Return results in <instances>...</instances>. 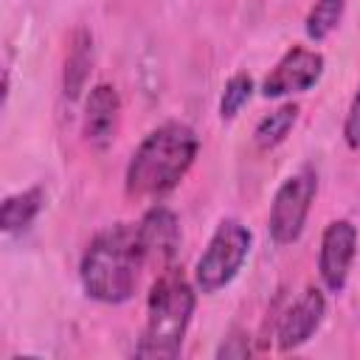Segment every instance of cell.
I'll use <instances>...</instances> for the list:
<instances>
[{"instance_id":"10","label":"cell","mask_w":360,"mask_h":360,"mask_svg":"<svg viewBox=\"0 0 360 360\" xmlns=\"http://www.w3.org/2000/svg\"><path fill=\"white\" fill-rule=\"evenodd\" d=\"M118 112L121 98L112 84H96L84 101V118H82V135L93 146H107L115 138L118 129Z\"/></svg>"},{"instance_id":"12","label":"cell","mask_w":360,"mask_h":360,"mask_svg":"<svg viewBox=\"0 0 360 360\" xmlns=\"http://www.w3.org/2000/svg\"><path fill=\"white\" fill-rule=\"evenodd\" d=\"M295 121H298V104H292V101L281 104L278 110H273L270 115H264V118L256 124V132H253L256 146H259V149H273V146H278V143L290 135V129L295 127Z\"/></svg>"},{"instance_id":"13","label":"cell","mask_w":360,"mask_h":360,"mask_svg":"<svg viewBox=\"0 0 360 360\" xmlns=\"http://www.w3.org/2000/svg\"><path fill=\"white\" fill-rule=\"evenodd\" d=\"M90 59H93V45H90V37L84 31H79L76 37V45L70 48L68 53V62H65V96L76 98L87 73H90Z\"/></svg>"},{"instance_id":"2","label":"cell","mask_w":360,"mask_h":360,"mask_svg":"<svg viewBox=\"0 0 360 360\" xmlns=\"http://www.w3.org/2000/svg\"><path fill=\"white\" fill-rule=\"evenodd\" d=\"M200 141L197 132L183 121H166L152 129L132 152L124 174L129 197H163L191 169Z\"/></svg>"},{"instance_id":"15","label":"cell","mask_w":360,"mask_h":360,"mask_svg":"<svg viewBox=\"0 0 360 360\" xmlns=\"http://www.w3.org/2000/svg\"><path fill=\"white\" fill-rule=\"evenodd\" d=\"M253 96V79L248 73H233L228 82H225V90H222V98H219V118L222 121H231Z\"/></svg>"},{"instance_id":"6","label":"cell","mask_w":360,"mask_h":360,"mask_svg":"<svg viewBox=\"0 0 360 360\" xmlns=\"http://www.w3.org/2000/svg\"><path fill=\"white\" fill-rule=\"evenodd\" d=\"M321 73H323V53L309 51L304 45H292L276 62V68L264 76L262 96L264 98H281V96L304 93L321 79Z\"/></svg>"},{"instance_id":"8","label":"cell","mask_w":360,"mask_h":360,"mask_svg":"<svg viewBox=\"0 0 360 360\" xmlns=\"http://www.w3.org/2000/svg\"><path fill=\"white\" fill-rule=\"evenodd\" d=\"M323 315H326V298H323V292L318 287H307L292 301V307L281 315V321H278L276 338H278L281 352H292V349L304 346L318 332Z\"/></svg>"},{"instance_id":"4","label":"cell","mask_w":360,"mask_h":360,"mask_svg":"<svg viewBox=\"0 0 360 360\" xmlns=\"http://www.w3.org/2000/svg\"><path fill=\"white\" fill-rule=\"evenodd\" d=\"M250 231L239 219H222L208 239V248L197 259L194 284L200 292H217L236 278L248 253H250Z\"/></svg>"},{"instance_id":"17","label":"cell","mask_w":360,"mask_h":360,"mask_svg":"<svg viewBox=\"0 0 360 360\" xmlns=\"http://www.w3.org/2000/svg\"><path fill=\"white\" fill-rule=\"evenodd\" d=\"M245 354H248V338H228V343L217 349V357H245Z\"/></svg>"},{"instance_id":"14","label":"cell","mask_w":360,"mask_h":360,"mask_svg":"<svg viewBox=\"0 0 360 360\" xmlns=\"http://www.w3.org/2000/svg\"><path fill=\"white\" fill-rule=\"evenodd\" d=\"M346 11V0H315V6L309 8L307 20H304V31L309 39L321 42L326 39L343 20Z\"/></svg>"},{"instance_id":"7","label":"cell","mask_w":360,"mask_h":360,"mask_svg":"<svg viewBox=\"0 0 360 360\" xmlns=\"http://www.w3.org/2000/svg\"><path fill=\"white\" fill-rule=\"evenodd\" d=\"M354 256H357V228L349 219L329 222L321 236V253H318V273L329 292H340L346 287Z\"/></svg>"},{"instance_id":"1","label":"cell","mask_w":360,"mask_h":360,"mask_svg":"<svg viewBox=\"0 0 360 360\" xmlns=\"http://www.w3.org/2000/svg\"><path fill=\"white\" fill-rule=\"evenodd\" d=\"M143 264L138 225L118 222L93 236L82 256L79 278L90 298L101 304H124L132 298Z\"/></svg>"},{"instance_id":"3","label":"cell","mask_w":360,"mask_h":360,"mask_svg":"<svg viewBox=\"0 0 360 360\" xmlns=\"http://www.w3.org/2000/svg\"><path fill=\"white\" fill-rule=\"evenodd\" d=\"M197 304L194 287L174 270H163L146 298V326L138 357H177Z\"/></svg>"},{"instance_id":"11","label":"cell","mask_w":360,"mask_h":360,"mask_svg":"<svg viewBox=\"0 0 360 360\" xmlns=\"http://www.w3.org/2000/svg\"><path fill=\"white\" fill-rule=\"evenodd\" d=\"M42 202H45V191L39 186H31V188H22L17 194H8L3 200V208H0V225L6 233H14V231H22L28 228L37 214L42 211Z\"/></svg>"},{"instance_id":"5","label":"cell","mask_w":360,"mask_h":360,"mask_svg":"<svg viewBox=\"0 0 360 360\" xmlns=\"http://www.w3.org/2000/svg\"><path fill=\"white\" fill-rule=\"evenodd\" d=\"M315 194H318V174L309 166L298 169L276 188L267 217V231L276 245H290L301 236Z\"/></svg>"},{"instance_id":"9","label":"cell","mask_w":360,"mask_h":360,"mask_svg":"<svg viewBox=\"0 0 360 360\" xmlns=\"http://www.w3.org/2000/svg\"><path fill=\"white\" fill-rule=\"evenodd\" d=\"M138 236H141L146 264L169 267V262L174 259V253L180 248V222L172 208L155 205L138 222Z\"/></svg>"},{"instance_id":"16","label":"cell","mask_w":360,"mask_h":360,"mask_svg":"<svg viewBox=\"0 0 360 360\" xmlns=\"http://www.w3.org/2000/svg\"><path fill=\"white\" fill-rule=\"evenodd\" d=\"M343 141L349 149L360 152V87L349 104V112H346V121H343Z\"/></svg>"}]
</instances>
